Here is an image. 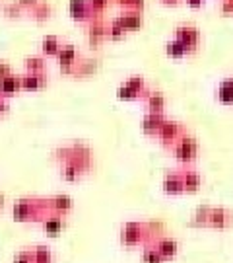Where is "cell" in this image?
I'll return each instance as SVG.
<instances>
[{"instance_id": "6da1fadb", "label": "cell", "mask_w": 233, "mask_h": 263, "mask_svg": "<svg viewBox=\"0 0 233 263\" xmlns=\"http://www.w3.org/2000/svg\"><path fill=\"white\" fill-rule=\"evenodd\" d=\"M121 244L124 248H138L142 244H148L154 238L152 224L140 222V220H129L121 226Z\"/></svg>"}, {"instance_id": "7a4b0ae2", "label": "cell", "mask_w": 233, "mask_h": 263, "mask_svg": "<svg viewBox=\"0 0 233 263\" xmlns=\"http://www.w3.org/2000/svg\"><path fill=\"white\" fill-rule=\"evenodd\" d=\"M45 209L49 211V203L41 205V203H35V199H22L14 205V218L18 222L41 220L45 216Z\"/></svg>"}, {"instance_id": "3957f363", "label": "cell", "mask_w": 233, "mask_h": 263, "mask_svg": "<svg viewBox=\"0 0 233 263\" xmlns=\"http://www.w3.org/2000/svg\"><path fill=\"white\" fill-rule=\"evenodd\" d=\"M171 148H173L175 158H177L181 164H185V166L193 164L196 160V156H198V141H196L195 137L186 135V133L171 146Z\"/></svg>"}, {"instance_id": "277c9868", "label": "cell", "mask_w": 233, "mask_h": 263, "mask_svg": "<svg viewBox=\"0 0 233 263\" xmlns=\"http://www.w3.org/2000/svg\"><path fill=\"white\" fill-rule=\"evenodd\" d=\"M185 127L181 125L179 121H173V119H163V123H161V127H159L158 131V137L159 142L163 144V146H167V148H171L175 142L185 135Z\"/></svg>"}, {"instance_id": "5b68a950", "label": "cell", "mask_w": 233, "mask_h": 263, "mask_svg": "<svg viewBox=\"0 0 233 263\" xmlns=\"http://www.w3.org/2000/svg\"><path fill=\"white\" fill-rule=\"evenodd\" d=\"M150 244L158 250L159 255H161L165 261L175 259L179 254V242L175 240V238H171V236H159L158 234L156 238L150 240Z\"/></svg>"}, {"instance_id": "8992f818", "label": "cell", "mask_w": 233, "mask_h": 263, "mask_svg": "<svg viewBox=\"0 0 233 263\" xmlns=\"http://www.w3.org/2000/svg\"><path fill=\"white\" fill-rule=\"evenodd\" d=\"M206 226L214 230H227L229 226H233V213L225 207H212Z\"/></svg>"}, {"instance_id": "52a82bcc", "label": "cell", "mask_w": 233, "mask_h": 263, "mask_svg": "<svg viewBox=\"0 0 233 263\" xmlns=\"http://www.w3.org/2000/svg\"><path fill=\"white\" fill-rule=\"evenodd\" d=\"M175 37L190 51H195L196 45H198V39H200V33H198V28L190 26V24H179L175 28Z\"/></svg>"}, {"instance_id": "ba28073f", "label": "cell", "mask_w": 233, "mask_h": 263, "mask_svg": "<svg viewBox=\"0 0 233 263\" xmlns=\"http://www.w3.org/2000/svg\"><path fill=\"white\" fill-rule=\"evenodd\" d=\"M161 187H163V193H167V195H181V193H185L183 178H181V170L167 172V174L163 176Z\"/></svg>"}, {"instance_id": "9c48e42d", "label": "cell", "mask_w": 233, "mask_h": 263, "mask_svg": "<svg viewBox=\"0 0 233 263\" xmlns=\"http://www.w3.org/2000/svg\"><path fill=\"white\" fill-rule=\"evenodd\" d=\"M41 228L43 232L49 236H58L65 228V215H58V213H51L41 218Z\"/></svg>"}, {"instance_id": "30bf717a", "label": "cell", "mask_w": 233, "mask_h": 263, "mask_svg": "<svg viewBox=\"0 0 233 263\" xmlns=\"http://www.w3.org/2000/svg\"><path fill=\"white\" fill-rule=\"evenodd\" d=\"M181 178H183V187H185L186 193H195L202 185V176L195 168L181 170Z\"/></svg>"}, {"instance_id": "8fae6325", "label": "cell", "mask_w": 233, "mask_h": 263, "mask_svg": "<svg viewBox=\"0 0 233 263\" xmlns=\"http://www.w3.org/2000/svg\"><path fill=\"white\" fill-rule=\"evenodd\" d=\"M163 113H154V111H148L144 115V119H142V131L146 133L148 137H156L159 131V127H161V123H163Z\"/></svg>"}, {"instance_id": "7c38bea8", "label": "cell", "mask_w": 233, "mask_h": 263, "mask_svg": "<svg viewBox=\"0 0 233 263\" xmlns=\"http://www.w3.org/2000/svg\"><path fill=\"white\" fill-rule=\"evenodd\" d=\"M49 211H53V213H58V215H68L70 211H72V199L68 197V195H55V197H51L49 201Z\"/></svg>"}, {"instance_id": "4fadbf2b", "label": "cell", "mask_w": 233, "mask_h": 263, "mask_svg": "<svg viewBox=\"0 0 233 263\" xmlns=\"http://www.w3.org/2000/svg\"><path fill=\"white\" fill-rule=\"evenodd\" d=\"M142 98H144V102H146V107H148V111L163 113V109H165V96L161 94V92H156V90H152V92H146V94L142 96Z\"/></svg>"}, {"instance_id": "5bb4252c", "label": "cell", "mask_w": 233, "mask_h": 263, "mask_svg": "<svg viewBox=\"0 0 233 263\" xmlns=\"http://www.w3.org/2000/svg\"><path fill=\"white\" fill-rule=\"evenodd\" d=\"M218 100L225 105L233 104V76L224 78L218 86Z\"/></svg>"}, {"instance_id": "9a60e30c", "label": "cell", "mask_w": 233, "mask_h": 263, "mask_svg": "<svg viewBox=\"0 0 233 263\" xmlns=\"http://www.w3.org/2000/svg\"><path fill=\"white\" fill-rule=\"evenodd\" d=\"M43 82H45L43 74L41 72H33V70H29L28 74H24L19 78V86L24 90H37V88L43 86Z\"/></svg>"}, {"instance_id": "2e32d148", "label": "cell", "mask_w": 233, "mask_h": 263, "mask_svg": "<svg viewBox=\"0 0 233 263\" xmlns=\"http://www.w3.org/2000/svg\"><path fill=\"white\" fill-rule=\"evenodd\" d=\"M31 254H33V263H53L55 261V254L49 246L39 244L35 248H31Z\"/></svg>"}, {"instance_id": "e0dca14e", "label": "cell", "mask_w": 233, "mask_h": 263, "mask_svg": "<svg viewBox=\"0 0 233 263\" xmlns=\"http://www.w3.org/2000/svg\"><path fill=\"white\" fill-rule=\"evenodd\" d=\"M18 88H22L19 86V78L14 74H6L0 78V94L4 96H12L18 92Z\"/></svg>"}, {"instance_id": "ac0fdd59", "label": "cell", "mask_w": 233, "mask_h": 263, "mask_svg": "<svg viewBox=\"0 0 233 263\" xmlns=\"http://www.w3.org/2000/svg\"><path fill=\"white\" fill-rule=\"evenodd\" d=\"M210 205H198L195 209V213L190 216V224L193 226H206L208 222V215H210Z\"/></svg>"}, {"instance_id": "d6986e66", "label": "cell", "mask_w": 233, "mask_h": 263, "mask_svg": "<svg viewBox=\"0 0 233 263\" xmlns=\"http://www.w3.org/2000/svg\"><path fill=\"white\" fill-rule=\"evenodd\" d=\"M58 59H60V65H65L66 68H70V66L76 63V49L72 47V45H66V47H62L60 45V49H58Z\"/></svg>"}, {"instance_id": "ffe728a7", "label": "cell", "mask_w": 233, "mask_h": 263, "mask_svg": "<svg viewBox=\"0 0 233 263\" xmlns=\"http://www.w3.org/2000/svg\"><path fill=\"white\" fill-rule=\"evenodd\" d=\"M90 8V0H70V12L74 14V18H86Z\"/></svg>"}, {"instance_id": "44dd1931", "label": "cell", "mask_w": 233, "mask_h": 263, "mask_svg": "<svg viewBox=\"0 0 233 263\" xmlns=\"http://www.w3.org/2000/svg\"><path fill=\"white\" fill-rule=\"evenodd\" d=\"M142 263H165V259L159 255V252L152 244L142 250Z\"/></svg>"}, {"instance_id": "7402d4cb", "label": "cell", "mask_w": 233, "mask_h": 263, "mask_svg": "<svg viewBox=\"0 0 233 263\" xmlns=\"http://www.w3.org/2000/svg\"><path fill=\"white\" fill-rule=\"evenodd\" d=\"M165 51H167V55H171V57H183V55H186V53H188V49H186L177 37H173L171 41H167Z\"/></svg>"}, {"instance_id": "603a6c76", "label": "cell", "mask_w": 233, "mask_h": 263, "mask_svg": "<svg viewBox=\"0 0 233 263\" xmlns=\"http://www.w3.org/2000/svg\"><path fill=\"white\" fill-rule=\"evenodd\" d=\"M117 96H119V100H136V98H140V94L129 84V82H122V84L117 88Z\"/></svg>"}, {"instance_id": "cb8c5ba5", "label": "cell", "mask_w": 233, "mask_h": 263, "mask_svg": "<svg viewBox=\"0 0 233 263\" xmlns=\"http://www.w3.org/2000/svg\"><path fill=\"white\" fill-rule=\"evenodd\" d=\"M122 24H124V28H138L140 24H142V16H140L138 12H129V14H124L121 16Z\"/></svg>"}, {"instance_id": "d4e9b609", "label": "cell", "mask_w": 233, "mask_h": 263, "mask_svg": "<svg viewBox=\"0 0 233 263\" xmlns=\"http://www.w3.org/2000/svg\"><path fill=\"white\" fill-rule=\"evenodd\" d=\"M58 49H60V43H58V39H56L55 35H47V37L43 39V51H45V53L55 55V53H58Z\"/></svg>"}, {"instance_id": "484cf974", "label": "cell", "mask_w": 233, "mask_h": 263, "mask_svg": "<svg viewBox=\"0 0 233 263\" xmlns=\"http://www.w3.org/2000/svg\"><path fill=\"white\" fill-rule=\"evenodd\" d=\"M14 263H33V254H31V250H19L14 254Z\"/></svg>"}, {"instance_id": "4316f807", "label": "cell", "mask_w": 233, "mask_h": 263, "mask_svg": "<svg viewBox=\"0 0 233 263\" xmlns=\"http://www.w3.org/2000/svg\"><path fill=\"white\" fill-rule=\"evenodd\" d=\"M109 31H111V35H115V37H119V35H122L124 31H126V28H124V24H122L121 18H117L115 22L111 24V28H109Z\"/></svg>"}, {"instance_id": "83f0119b", "label": "cell", "mask_w": 233, "mask_h": 263, "mask_svg": "<svg viewBox=\"0 0 233 263\" xmlns=\"http://www.w3.org/2000/svg\"><path fill=\"white\" fill-rule=\"evenodd\" d=\"M28 68L29 70H33V72H41V70H43V61L37 59V57L28 59Z\"/></svg>"}, {"instance_id": "f1b7e54d", "label": "cell", "mask_w": 233, "mask_h": 263, "mask_svg": "<svg viewBox=\"0 0 233 263\" xmlns=\"http://www.w3.org/2000/svg\"><path fill=\"white\" fill-rule=\"evenodd\" d=\"M122 4H126V6H131V8H142V0H121Z\"/></svg>"}, {"instance_id": "f546056e", "label": "cell", "mask_w": 233, "mask_h": 263, "mask_svg": "<svg viewBox=\"0 0 233 263\" xmlns=\"http://www.w3.org/2000/svg\"><path fill=\"white\" fill-rule=\"evenodd\" d=\"M222 10L224 12H233V0H222Z\"/></svg>"}, {"instance_id": "4dcf8cb0", "label": "cell", "mask_w": 233, "mask_h": 263, "mask_svg": "<svg viewBox=\"0 0 233 263\" xmlns=\"http://www.w3.org/2000/svg\"><path fill=\"white\" fill-rule=\"evenodd\" d=\"M105 2H107V0H90V6H92V8H101Z\"/></svg>"}, {"instance_id": "1f68e13d", "label": "cell", "mask_w": 233, "mask_h": 263, "mask_svg": "<svg viewBox=\"0 0 233 263\" xmlns=\"http://www.w3.org/2000/svg\"><path fill=\"white\" fill-rule=\"evenodd\" d=\"M6 109H8V104H6V100L0 96V115H2V113H6Z\"/></svg>"}, {"instance_id": "d6a6232c", "label": "cell", "mask_w": 233, "mask_h": 263, "mask_svg": "<svg viewBox=\"0 0 233 263\" xmlns=\"http://www.w3.org/2000/svg\"><path fill=\"white\" fill-rule=\"evenodd\" d=\"M6 74H10V66L0 65V78H2V76H6Z\"/></svg>"}, {"instance_id": "836d02e7", "label": "cell", "mask_w": 233, "mask_h": 263, "mask_svg": "<svg viewBox=\"0 0 233 263\" xmlns=\"http://www.w3.org/2000/svg\"><path fill=\"white\" fill-rule=\"evenodd\" d=\"M188 4H193V6H198V4H202V0H186Z\"/></svg>"}, {"instance_id": "e575fe53", "label": "cell", "mask_w": 233, "mask_h": 263, "mask_svg": "<svg viewBox=\"0 0 233 263\" xmlns=\"http://www.w3.org/2000/svg\"><path fill=\"white\" fill-rule=\"evenodd\" d=\"M4 207V197H2V195H0V209Z\"/></svg>"}, {"instance_id": "d590c367", "label": "cell", "mask_w": 233, "mask_h": 263, "mask_svg": "<svg viewBox=\"0 0 233 263\" xmlns=\"http://www.w3.org/2000/svg\"><path fill=\"white\" fill-rule=\"evenodd\" d=\"M165 2H177V0H165Z\"/></svg>"}]
</instances>
